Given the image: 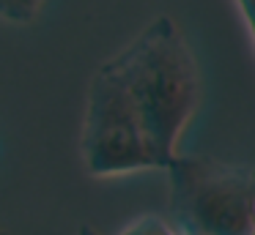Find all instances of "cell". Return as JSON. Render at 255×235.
I'll use <instances>...</instances> for the list:
<instances>
[{
    "instance_id": "obj_1",
    "label": "cell",
    "mask_w": 255,
    "mask_h": 235,
    "mask_svg": "<svg viewBox=\"0 0 255 235\" xmlns=\"http://www.w3.org/2000/svg\"><path fill=\"white\" fill-rule=\"evenodd\" d=\"M105 66L137 107L167 169L178 158V140L200 101L198 63L181 27L170 16H156Z\"/></svg>"
},
{
    "instance_id": "obj_2",
    "label": "cell",
    "mask_w": 255,
    "mask_h": 235,
    "mask_svg": "<svg viewBox=\"0 0 255 235\" xmlns=\"http://www.w3.org/2000/svg\"><path fill=\"white\" fill-rule=\"evenodd\" d=\"M167 175L181 235H255V169L178 156Z\"/></svg>"
},
{
    "instance_id": "obj_3",
    "label": "cell",
    "mask_w": 255,
    "mask_h": 235,
    "mask_svg": "<svg viewBox=\"0 0 255 235\" xmlns=\"http://www.w3.org/2000/svg\"><path fill=\"white\" fill-rule=\"evenodd\" d=\"M80 145L85 169L96 178L127 175L137 169H165L137 107L105 63L88 82Z\"/></svg>"
},
{
    "instance_id": "obj_4",
    "label": "cell",
    "mask_w": 255,
    "mask_h": 235,
    "mask_svg": "<svg viewBox=\"0 0 255 235\" xmlns=\"http://www.w3.org/2000/svg\"><path fill=\"white\" fill-rule=\"evenodd\" d=\"M41 5L44 0H0V16L8 22H30Z\"/></svg>"
},
{
    "instance_id": "obj_5",
    "label": "cell",
    "mask_w": 255,
    "mask_h": 235,
    "mask_svg": "<svg viewBox=\"0 0 255 235\" xmlns=\"http://www.w3.org/2000/svg\"><path fill=\"white\" fill-rule=\"evenodd\" d=\"M118 235H181V233H178L170 222H165V219H159V216H143V219H137V222H132Z\"/></svg>"
},
{
    "instance_id": "obj_6",
    "label": "cell",
    "mask_w": 255,
    "mask_h": 235,
    "mask_svg": "<svg viewBox=\"0 0 255 235\" xmlns=\"http://www.w3.org/2000/svg\"><path fill=\"white\" fill-rule=\"evenodd\" d=\"M236 3H239V8H242L244 19H247V25H250V33H253V38H255V0H236Z\"/></svg>"
},
{
    "instance_id": "obj_7",
    "label": "cell",
    "mask_w": 255,
    "mask_h": 235,
    "mask_svg": "<svg viewBox=\"0 0 255 235\" xmlns=\"http://www.w3.org/2000/svg\"><path fill=\"white\" fill-rule=\"evenodd\" d=\"M80 235H96V233L91 227H83V230H80Z\"/></svg>"
},
{
    "instance_id": "obj_8",
    "label": "cell",
    "mask_w": 255,
    "mask_h": 235,
    "mask_svg": "<svg viewBox=\"0 0 255 235\" xmlns=\"http://www.w3.org/2000/svg\"><path fill=\"white\" fill-rule=\"evenodd\" d=\"M0 235H8V233H6V230H3V227H0Z\"/></svg>"
}]
</instances>
